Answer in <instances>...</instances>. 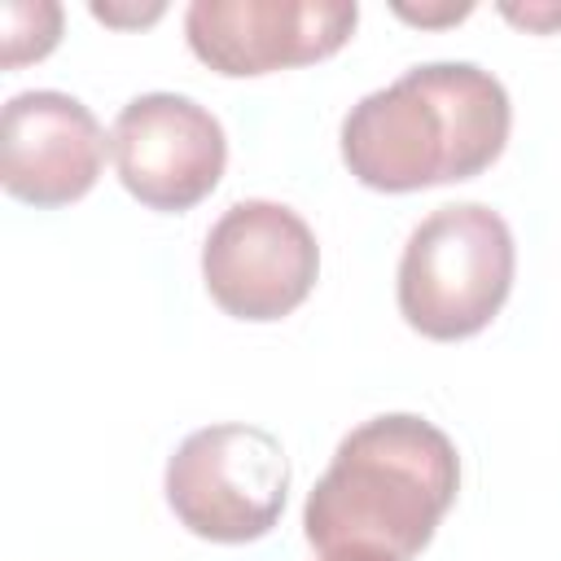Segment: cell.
Returning a JSON list of instances; mask_svg holds the SVG:
<instances>
[{"instance_id":"6da1fadb","label":"cell","mask_w":561,"mask_h":561,"mask_svg":"<svg viewBox=\"0 0 561 561\" xmlns=\"http://www.w3.org/2000/svg\"><path fill=\"white\" fill-rule=\"evenodd\" d=\"M504 83L473 61H430L368 92L342 118V162L377 193L482 175L508 145Z\"/></svg>"},{"instance_id":"7a4b0ae2","label":"cell","mask_w":561,"mask_h":561,"mask_svg":"<svg viewBox=\"0 0 561 561\" xmlns=\"http://www.w3.org/2000/svg\"><path fill=\"white\" fill-rule=\"evenodd\" d=\"M460 491L456 443L412 416L386 412L351 430L302 504L311 548H381L416 557Z\"/></svg>"},{"instance_id":"3957f363","label":"cell","mask_w":561,"mask_h":561,"mask_svg":"<svg viewBox=\"0 0 561 561\" xmlns=\"http://www.w3.org/2000/svg\"><path fill=\"white\" fill-rule=\"evenodd\" d=\"M517 272L508 224L482 206H438L425 215L399 259V311L430 342H460L482 333Z\"/></svg>"},{"instance_id":"277c9868","label":"cell","mask_w":561,"mask_h":561,"mask_svg":"<svg viewBox=\"0 0 561 561\" xmlns=\"http://www.w3.org/2000/svg\"><path fill=\"white\" fill-rule=\"evenodd\" d=\"M289 495V460L276 434L259 425L193 430L167 460V504L184 530L210 543L263 539Z\"/></svg>"},{"instance_id":"5b68a950","label":"cell","mask_w":561,"mask_h":561,"mask_svg":"<svg viewBox=\"0 0 561 561\" xmlns=\"http://www.w3.org/2000/svg\"><path fill=\"white\" fill-rule=\"evenodd\" d=\"M320 276V245L302 215L280 202H232L202 245L206 294L232 320L267 324L307 302Z\"/></svg>"},{"instance_id":"8992f818","label":"cell","mask_w":561,"mask_h":561,"mask_svg":"<svg viewBox=\"0 0 561 561\" xmlns=\"http://www.w3.org/2000/svg\"><path fill=\"white\" fill-rule=\"evenodd\" d=\"M110 153L123 188L140 206L180 215L215 193L228 162V140L219 118L193 96L145 92L118 110Z\"/></svg>"},{"instance_id":"52a82bcc","label":"cell","mask_w":561,"mask_h":561,"mask_svg":"<svg viewBox=\"0 0 561 561\" xmlns=\"http://www.w3.org/2000/svg\"><path fill=\"white\" fill-rule=\"evenodd\" d=\"M359 22L351 0H193L184 13L188 48L228 79L333 57Z\"/></svg>"},{"instance_id":"ba28073f","label":"cell","mask_w":561,"mask_h":561,"mask_svg":"<svg viewBox=\"0 0 561 561\" xmlns=\"http://www.w3.org/2000/svg\"><path fill=\"white\" fill-rule=\"evenodd\" d=\"M105 149L96 114L70 92H18L0 114V184L26 206L53 210L92 193Z\"/></svg>"},{"instance_id":"9c48e42d","label":"cell","mask_w":561,"mask_h":561,"mask_svg":"<svg viewBox=\"0 0 561 561\" xmlns=\"http://www.w3.org/2000/svg\"><path fill=\"white\" fill-rule=\"evenodd\" d=\"M0 22H4V70H18L26 61H39L57 48L61 39V9L48 4V0H35V4H22V0H9L0 4Z\"/></svg>"},{"instance_id":"30bf717a","label":"cell","mask_w":561,"mask_h":561,"mask_svg":"<svg viewBox=\"0 0 561 561\" xmlns=\"http://www.w3.org/2000/svg\"><path fill=\"white\" fill-rule=\"evenodd\" d=\"M504 18L517 22V26H526V31H552V26H561V9L557 4H526V9L504 4Z\"/></svg>"},{"instance_id":"8fae6325","label":"cell","mask_w":561,"mask_h":561,"mask_svg":"<svg viewBox=\"0 0 561 561\" xmlns=\"http://www.w3.org/2000/svg\"><path fill=\"white\" fill-rule=\"evenodd\" d=\"M92 18L114 22V26H131V22H153V18H162V4H153V9H145V13H123V9H110V4H92Z\"/></svg>"},{"instance_id":"7c38bea8","label":"cell","mask_w":561,"mask_h":561,"mask_svg":"<svg viewBox=\"0 0 561 561\" xmlns=\"http://www.w3.org/2000/svg\"><path fill=\"white\" fill-rule=\"evenodd\" d=\"M320 561H403V557L381 548H333V552H320Z\"/></svg>"}]
</instances>
